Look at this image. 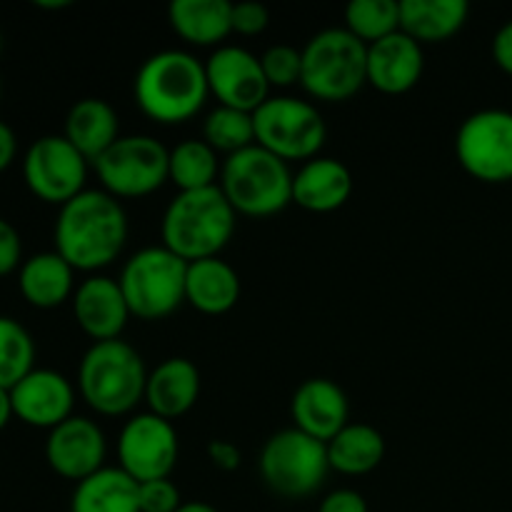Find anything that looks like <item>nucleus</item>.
I'll use <instances>...</instances> for the list:
<instances>
[{
	"instance_id": "obj_31",
	"label": "nucleus",
	"mask_w": 512,
	"mask_h": 512,
	"mask_svg": "<svg viewBox=\"0 0 512 512\" xmlns=\"http://www.w3.org/2000/svg\"><path fill=\"white\" fill-rule=\"evenodd\" d=\"M345 30L360 43L373 45L400 30V3L395 0H353L345 8Z\"/></svg>"
},
{
	"instance_id": "obj_2",
	"label": "nucleus",
	"mask_w": 512,
	"mask_h": 512,
	"mask_svg": "<svg viewBox=\"0 0 512 512\" xmlns=\"http://www.w3.org/2000/svg\"><path fill=\"white\" fill-rule=\"evenodd\" d=\"M205 63L185 50H160L135 75V103L160 125H178L198 115L208 100Z\"/></svg>"
},
{
	"instance_id": "obj_38",
	"label": "nucleus",
	"mask_w": 512,
	"mask_h": 512,
	"mask_svg": "<svg viewBox=\"0 0 512 512\" xmlns=\"http://www.w3.org/2000/svg\"><path fill=\"white\" fill-rule=\"evenodd\" d=\"M208 460L213 463V468L223 470V473H233L243 463V453L235 443L230 440H210L208 443Z\"/></svg>"
},
{
	"instance_id": "obj_37",
	"label": "nucleus",
	"mask_w": 512,
	"mask_h": 512,
	"mask_svg": "<svg viewBox=\"0 0 512 512\" xmlns=\"http://www.w3.org/2000/svg\"><path fill=\"white\" fill-rule=\"evenodd\" d=\"M318 512H368V503H365V498L358 490L340 488L325 495Z\"/></svg>"
},
{
	"instance_id": "obj_22",
	"label": "nucleus",
	"mask_w": 512,
	"mask_h": 512,
	"mask_svg": "<svg viewBox=\"0 0 512 512\" xmlns=\"http://www.w3.org/2000/svg\"><path fill=\"white\" fill-rule=\"evenodd\" d=\"M73 275V265L55 250L35 253L28 260H23L18 270L20 295L25 298V303L38 310L60 308L65 300L75 295Z\"/></svg>"
},
{
	"instance_id": "obj_30",
	"label": "nucleus",
	"mask_w": 512,
	"mask_h": 512,
	"mask_svg": "<svg viewBox=\"0 0 512 512\" xmlns=\"http://www.w3.org/2000/svg\"><path fill=\"white\" fill-rule=\"evenodd\" d=\"M35 370V343L18 320L0 315V388L13 390Z\"/></svg>"
},
{
	"instance_id": "obj_16",
	"label": "nucleus",
	"mask_w": 512,
	"mask_h": 512,
	"mask_svg": "<svg viewBox=\"0 0 512 512\" xmlns=\"http://www.w3.org/2000/svg\"><path fill=\"white\" fill-rule=\"evenodd\" d=\"M10 400H13L15 418L30 428L50 433L60 423L73 418L75 390L58 370L35 368L10 390Z\"/></svg>"
},
{
	"instance_id": "obj_42",
	"label": "nucleus",
	"mask_w": 512,
	"mask_h": 512,
	"mask_svg": "<svg viewBox=\"0 0 512 512\" xmlns=\"http://www.w3.org/2000/svg\"><path fill=\"white\" fill-rule=\"evenodd\" d=\"M35 5L43 10H63V8H70V0H35Z\"/></svg>"
},
{
	"instance_id": "obj_12",
	"label": "nucleus",
	"mask_w": 512,
	"mask_h": 512,
	"mask_svg": "<svg viewBox=\"0 0 512 512\" xmlns=\"http://www.w3.org/2000/svg\"><path fill=\"white\" fill-rule=\"evenodd\" d=\"M88 165V160L65 140V135H43L25 153L23 178L35 198L63 208L88 190Z\"/></svg>"
},
{
	"instance_id": "obj_10",
	"label": "nucleus",
	"mask_w": 512,
	"mask_h": 512,
	"mask_svg": "<svg viewBox=\"0 0 512 512\" xmlns=\"http://www.w3.org/2000/svg\"><path fill=\"white\" fill-rule=\"evenodd\" d=\"M93 168L113 198H145L170 180V150L153 135H120Z\"/></svg>"
},
{
	"instance_id": "obj_24",
	"label": "nucleus",
	"mask_w": 512,
	"mask_h": 512,
	"mask_svg": "<svg viewBox=\"0 0 512 512\" xmlns=\"http://www.w3.org/2000/svg\"><path fill=\"white\" fill-rule=\"evenodd\" d=\"M240 300V278L233 265L220 258L188 263L185 278V303L205 315H223Z\"/></svg>"
},
{
	"instance_id": "obj_7",
	"label": "nucleus",
	"mask_w": 512,
	"mask_h": 512,
	"mask_svg": "<svg viewBox=\"0 0 512 512\" xmlns=\"http://www.w3.org/2000/svg\"><path fill=\"white\" fill-rule=\"evenodd\" d=\"M188 263L165 245H150L130 255L118 285L130 315L140 320H163L185 303Z\"/></svg>"
},
{
	"instance_id": "obj_20",
	"label": "nucleus",
	"mask_w": 512,
	"mask_h": 512,
	"mask_svg": "<svg viewBox=\"0 0 512 512\" xmlns=\"http://www.w3.org/2000/svg\"><path fill=\"white\" fill-rule=\"evenodd\" d=\"M353 195V175L335 158H313L293 175V203L308 213H333Z\"/></svg>"
},
{
	"instance_id": "obj_39",
	"label": "nucleus",
	"mask_w": 512,
	"mask_h": 512,
	"mask_svg": "<svg viewBox=\"0 0 512 512\" xmlns=\"http://www.w3.org/2000/svg\"><path fill=\"white\" fill-rule=\"evenodd\" d=\"M493 58L505 73L512 75V20L503 25V28L495 33L493 40Z\"/></svg>"
},
{
	"instance_id": "obj_23",
	"label": "nucleus",
	"mask_w": 512,
	"mask_h": 512,
	"mask_svg": "<svg viewBox=\"0 0 512 512\" xmlns=\"http://www.w3.org/2000/svg\"><path fill=\"white\" fill-rule=\"evenodd\" d=\"M118 113L100 98H83L65 115V140L88 160L90 165L120 138Z\"/></svg>"
},
{
	"instance_id": "obj_19",
	"label": "nucleus",
	"mask_w": 512,
	"mask_h": 512,
	"mask_svg": "<svg viewBox=\"0 0 512 512\" xmlns=\"http://www.w3.org/2000/svg\"><path fill=\"white\" fill-rule=\"evenodd\" d=\"M423 45L403 30L368 45V83L385 95H403L423 78Z\"/></svg>"
},
{
	"instance_id": "obj_32",
	"label": "nucleus",
	"mask_w": 512,
	"mask_h": 512,
	"mask_svg": "<svg viewBox=\"0 0 512 512\" xmlns=\"http://www.w3.org/2000/svg\"><path fill=\"white\" fill-rule=\"evenodd\" d=\"M203 140L215 153L233 155L255 145L253 113L218 105L203 123Z\"/></svg>"
},
{
	"instance_id": "obj_18",
	"label": "nucleus",
	"mask_w": 512,
	"mask_h": 512,
	"mask_svg": "<svg viewBox=\"0 0 512 512\" xmlns=\"http://www.w3.org/2000/svg\"><path fill=\"white\" fill-rule=\"evenodd\" d=\"M290 415L300 433L320 443H330L348 425V395L333 380L310 378L295 390L290 400Z\"/></svg>"
},
{
	"instance_id": "obj_1",
	"label": "nucleus",
	"mask_w": 512,
	"mask_h": 512,
	"mask_svg": "<svg viewBox=\"0 0 512 512\" xmlns=\"http://www.w3.org/2000/svg\"><path fill=\"white\" fill-rule=\"evenodd\" d=\"M125 240L128 215L105 190H83L60 208L55 220V253L83 273L108 268L123 253Z\"/></svg>"
},
{
	"instance_id": "obj_8",
	"label": "nucleus",
	"mask_w": 512,
	"mask_h": 512,
	"mask_svg": "<svg viewBox=\"0 0 512 512\" xmlns=\"http://www.w3.org/2000/svg\"><path fill=\"white\" fill-rule=\"evenodd\" d=\"M260 478L280 498H308L323 488L330 473L328 445L298 428L275 433L263 445L258 460Z\"/></svg>"
},
{
	"instance_id": "obj_41",
	"label": "nucleus",
	"mask_w": 512,
	"mask_h": 512,
	"mask_svg": "<svg viewBox=\"0 0 512 512\" xmlns=\"http://www.w3.org/2000/svg\"><path fill=\"white\" fill-rule=\"evenodd\" d=\"M13 418L15 413H13V400H10V390L0 388V433L8 428V423Z\"/></svg>"
},
{
	"instance_id": "obj_34",
	"label": "nucleus",
	"mask_w": 512,
	"mask_h": 512,
	"mask_svg": "<svg viewBox=\"0 0 512 512\" xmlns=\"http://www.w3.org/2000/svg\"><path fill=\"white\" fill-rule=\"evenodd\" d=\"M138 505L140 512H178L183 505L178 485L170 478L148 480L138 483Z\"/></svg>"
},
{
	"instance_id": "obj_13",
	"label": "nucleus",
	"mask_w": 512,
	"mask_h": 512,
	"mask_svg": "<svg viewBox=\"0 0 512 512\" xmlns=\"http://www.w3.org/2000/svg\"><path fill=\"white\" fill-rule=\"evenodd\" d=\"M178 433L173 423L158 418L155 413L133 415L123 425L118 438L120 470L130 475L135 483L170 478L178 465Z\"/></svg>"
},
{
	"instance_id": "obj_15",
	"label": "nucleus",
	"mask_w": 512,
	"mask_h": 512,
	"mask_svg": "<svg viewBox=\"0 0 512 512\" xmlns=\"http://www.w3.org/2000/svg\"><path fill=\"white\" fill-rule=\"evenodd\" d=\"M105 453L108 443L100 425L80 415L50 430L45 440V460L50 470L60 478L73 480L75 485L105 468Z\"/></svg>"
},
{
	"instance_id": "obj_29",
	"label": "nucleus",
	"mask_w": 512,
	"mask_h": 512,
	"mask_svg": "<svg viewBox=\"0 0 512 512\" xmlns=\"http://www.w3.org/2000/svg\"><path fill=\"white\" fill-rule=\"evenodd\" d=\"M220 168L218 153L205 140H183L170 150V183L180 193L215 188Z\"/></svg>"
},
{
	"instance_id": "obj_43",
	"label": "nucleus",
	"mask_w": 512,
	"mask_h": 512,
	"mask_svg": "<svg viewBox=\"0 0 512 512\" xmlns=\"http://www.w3.org/2000/svg\"><path fill=\"white\" fill-rule=\"evenodd\" d=\"M178 512H218V508H213L208 503H183Z\"/></svg>"
},
{
	"instance_id": "obj_6",
	"label": "nucleus",
	"mask_w": 512,
	"mask_h": 512,
	"mask_svg": "<svg viewBox=\"0 0 512 512\" xmlns=\"http://www.w3.org/2000/svg\"><path fill=\"white\" fill-rule=\"evenodd\" d=\"M368 83V45L350 30L328 28L308 40L303 48L305 93L325 103H343Z\"/></svg>"
},
{
	"instance_id": "obj_35",
	"label": "nucleus",
	"mask_w": 512,
	"mask_h": 512,
	"mask_svg": "<svg viewBox=\"0 0 512 512\" xmlns=\"http://www.w3.org/2000/svg\"><path fill=\"white\" fill-rule=\"evenodd\" d=\"M270 23V13L263 3H233V33L260 35Z\"/></svg>"
},
{
	"instance_id": "obj_9",
	"label": "nucleus",
	"mask_w": 512,
	"mask_h": 512,
	"mask_svg": "<svg viewBox=\"0 0 512 512\" xmlns=\"http://www.w3.org/2000/svg\"><path fill=\"white\" fill-rule=\"evenodd\" d=\"M255 143L270 150L280 160H308L318 158L325 145V120L320 110L308 100L290 98V95H270L253 113Z\"/></svg>"
},
{
	"instance_id": "obj_21",
	"label": "nucleus",
	"mask_w": 512,
	"mask_h": 512,
	"mask_svg": "<svg viewBox=\"0 0 512 512\" xmlns=\"http://www.w3.org/2000/svg\"><path fill=\"white\" fill-rule=\"evenodd\" d=\"M200 398V370L188 358H168L148 373L145 403L150 413L165 420L183 418Z\"/></svg>"
},
{
	"instance_id": "obj_17",
	"label": "nucleus",
	"mask_w": 512,
	"mask_h": 512,
	"mask_svg": "<svg viewBox=\"0 0 512 512\" xmlns=\"http://www.w3.org/2000/svg\"><path fill=\"white\" fill-rule=\"evenodd\" d=\"M73 313L80 330L95 343L120 340L130 318V308L118 280L105 275H93L78 285L73 295Z\"/></svg>"
},
{
	"instance_id": "obj_25",
	"label": "nucleus",
	"mask_w": 512,
	"mask_h": 512,
	"mask_svg": "<svg viewBox=\"0 0 512 512\" xmlns=\"http://www.w3.org/2000/svg\"><path fill=\"white\" fill-rule=\"evenodd\" d=\"M465 0H400V30L420 45L445 43L468 23Z\"/></svg>"
},
{
	"instance_id": "obj_3",
	"label": "nucleus",
	"mask_w": 512,
	"mask_h": 512,
	"mask_svg": "<svg viewBox=\"0 0 512 512\" xmlns=\"http://www.w3.org/2000/svg\"><path fill=\"white\" fill-rule=\"evenodd\" d=\"M235 215L218 185L178 193L165 208L160 225L163 245L185 263L218 258L235 233Z\"/></svg>"
},
{
	"instance_id": "obj_28",
	"label": "nucleus",
	"mask_w": 512,
	"mask_h": 512,
	"mask_svg": "<svg viewBox=\"0 0 512 512\" xmlns=\"http://www.w3.org/2000/svg\"><path fill=\"white\" fill-rule=\"evenodd\" d=\"M328 445L330 470L343 475H368L383 463L385 438L368 423H348Z\"/></svg>"
},
{
	"instance_id": "obj_44",
	"label": "nucleus",
	"mask_w": 512,
	"mask_h": 512,
	"mask_svg": "<svg viewBox=\"0 0 512 512\" xmlns=\"http://www.w3.org/2000/svg\"><path fill=\"white\" fill-rule=\"evenodd\" d=\"M0 53H3V33H0Z\"/></svg>"
},
{
	"instance_id": "obj_5",
	"label": "nucleus",
	"mask_w": 512,
	"mask_h": 512,
	"mask_svg": "<svg viewBox=\"0 0 512 512\" xmlns=\"http://www.w3.org/2000/svg\"><path fill=\"white\" fill-rule=\"evenodd\" d=\"M293 175L285 160L255 143L225 158L218 188L235 213L270 218L293 203Z\"/></svg>"
},
{
	"instance_id": "obj_4",
	"label": "nucleus",
	"mask_w": 512,
	"mask_h": 512,
	"mask_svg": "<svg viewBox=\"0 0 512 512\" xmlns=\"http://www.w3.org/2000/svg\"><path fill=\"white\" fill-rule=\"evenodd\" d=\"M148 370L143 358L125 340L93 343L78 368V390L100 415L118 418L145 400Z\"/></svg>"
},
{
	"instance_id": "obj_27",
	"label": "nucleus",
	"mask_w": 512,
	"mask_h": 512,
	"mask_svg": "<svg viewBox=\"0 0 512 512\" xmlns=\"http://www.w3.org/2000/svg\"><path fill=\"white\" fill-rule=\"evenodd\" d=\"M70 512H140L138 483L120 468L98 470L75 485Z\"/></svg>"
},
{
	"instance_id": "obj_26",
	"label": "nucleus",
	"mask_w": 512,
	"mask_h": 512,
	"mask_svg": "<svg viewBox=\"0 0 512 512\" xmlns=\"http://www.w3.org/2000/svg\"><path fill=\"white\" fill-rule=\"evenodd\" d=\"M168 20L190 45L210 48L233 33V3L228 0H173Z\"/></svg>"
},
{
	"instance_id": "obj_40",
	"label": "nucleus",
	"mask_w": 512,
	"mask_h": 512,
	"mask_svg": "<svg viewBox=\"0 0 512 512\" xmlns=\"http://www.w3.org/2000/svg\"><path fill=\"white\" fill-rule=\"evenodd\" d=\"M15 153H18V138H15L13 128L0 120V173L13 165Z\"/></svg>"
},
{
	"instance_id": "obj_33",
	"label": "nucleus",
	"mask_w": 512,
	"mask_h": 512,
	"mask_svg": "<svg viewBox=\"0 0 512 512\" xmlns=\"http://www.w3.org/2000/svg\"><path fill=\"white\" fill-rule=\"evenodd\" d=\"M260 65L270 88H290L303 78V50L293 45H273L260 55Z\"/></svg>"
},
{
	"instance_id": "obj_14",
	"label": "nucleus",
	"mask_w": 512,
	"mask_h": 512,
	"mask_svg": "<svg viewBox=\"0 0 512 512\" xmlns=\"http://www.w3.org/2000/svg\"><path fill=\"white\" fill-rule=\"evenodd\" d=\"M210 95L228 108L255 113L270 98V83L258 55L238 45H220L205 63Z\"/></svg>"
},
{
	"instance_id": "obj_11",
	"label": "nucleus",
	"mask_w": 512,
	"mask_h": 512,
	"mask_svg": "<svg viewBox=\"0 0 512 512\" xmlns=\"http://www.w3.org/2000/svg\"><path fill=\"white\" fill-rule=\"evenodd\" d=\"M455 155L483 183H512V113L488 108L468 115L455 135Z\"/></svg>"
},
{
	"instance_id": "obj_36",
	"label": "nucleus",
	"mask_w": 512,
	"mask_h": 512,
	"mask_svg": "<svg viewBox=\"0 0 512 512\" xmlns=\"http://www.w3.org/2000/svg\"><path fill=\"white\" fill-rule=\"evenodd\" d=\"M23 265V243L13 223L0 218V278Z\"/></svg>"
}]
</instances>
